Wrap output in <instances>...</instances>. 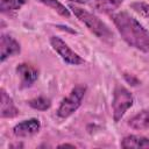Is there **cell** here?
<instances>
[{"instance_id":"cell-11","label":"cell","mask_w":149,"mask_h":149,"mask_svg":"<svg viewBox=\"0 0 149 149\" xmlns=\"http://www.w3.org/2000/svg\"><path fill=\"white\" fill-rule=\"evenodd\" d=\"M128 126L136 130H146L149 129V108L142 109L134 116L128 120Z\"/></svg>"},{"instance_id":"cell-16","label":"cell","mask_w":149,"mask_h":149,"mask_svg":"<svg viewBox=\"0 0 149 149\" xmlns=\"http://www.w3.org/2000/svg\"><path fill=\"white\" fill-rule=\"evenodd\" d=\"M130 8L143 17H149V3L144 1H135L130 3Z\"/></svg>"},{"instance_id":"cell-6","label":"cell","mask_w":149,"mask_h":149,"mask_svg":"<svg viewBox=\"0 0 149 149\" xmlns=\"http://www.w3.org/2000/svg\"><path fill=\"white\" fill-rule=\"evenodd\" d=\"M16 73L20 77V87L21 88H28L35 84V81L38 79V70L27 63H20L16 69Z\"/></svg>"},{"instance_id":"cell-20","label":"cell","mask_w":149,"mask_h":149,"mask_svg":"<svg viewBox=\"0 0 149 149\" xmlns=\"http://www.w3.org/2000/svg\"><path fill=\"white\" fill-rule=\"evenodd\" d=\"M68 1H71L74 3H86L87 2V0H68Z\"/></svg>"},{"instance_id":"cell-5","label":"cell","mask_w":149,"mask_h":149,"mask_svg":"<svg viewBox=\"0 0 149 149\" xmlns=\"http://www.w3.org/2000/svg\"><path fill=\"white\" fill-rule=\"evenodd\" d=\"M50 44H51L52 49L61 56V58L65 63H68L70 65H80V64L85 63L84 58H81L77 52L71 50V48L61 37L51 36L50 37Z\"/></svg>"},{"instance_id":"cell-9","label":"cell","mask_w":149,"mask_h":149,"mask_svg":"<svg viewBox=\"0 0 149 149\" xmlns=\"http://www.w3.org/2000/svg\"><path fill=\"white\" fill-rule=\"evenodd\" d=\"M20 114V111L16 108L12 97L5 91V88L0 90V116L2 119H12Z\"/></svg>"},{"instance_id":"cell-8","label":"cell","mask_w":149,"mask_h":149,"mask_svg":"<svg viewBox=\"0 0 149 149\" xmlns=\"http://www.w3.org/2000/svg\"><path fill=\"white\" fill-rule=\"evenodd\" d=\"M41 130V122L36 118L23 120L13 127V134L16 137H29Z\"/></svg>"},{"instance_id":"cell-15","label":"cell","mask_w":149,"mask_h":149,"mask_svg":"<svg viewBox=\"0 0 149 149\" xmlns=\"http://www.w3.org/2000/svg\"><path fill=\"white\" fill-rule=\"evenodd\" d=\"M28 105L37 111H47L51 107V100L47 97H36L30 100H28Z\"/></svg>"},{"instance_id":"cell-18","label":"cell","mask_w":149,"mask_h":149,"mask_svg":"<svg viewBox=\"0 0 149 149\" xmlns=\"http://www.w3.org/2000/svg\"><path fill=\"white\" fill-rule=\"evenodd\" d=\"M65 147H70V148H76L74 144H71V143H62L58 146V148H65Z\"/></svg>"},{"instance_id":"cell-17","label":"cell","mask_w":149,"mask_h":149,"mask_svg":"<svg viewBox=\"0 0 149 149\" xmlns=\"http://www.w3.org/2000/svg\"><path fill=\"white\" fill-rule=\"evenodd\" d=\"M123 78H125V80L129 84V85H132V86H137V85H140V80L134 76V74H129V73H123Z\"/></svg>"},{"instance_id":"cell-19","label":"cell","mask_w":149,"mask_h":149,"mask_svg":"<svg viewBox=\"0 0 149 149\" xmlns=\"http://www.w3.org/2000/svg\"><path fill=\"white\" fill-rule=\"evenodd\" d=\"M9 148H23L22 143H14V144H9Z\"/></svg>"},{"instance_id":"cell-7","label":"cell","mask_w":149,"mask_h":149,"mask_svg":"<svg viewBox=\"0 0 149 149\" xmlns=\"http://www.w3.org/2000/svg\"><path fill=\"white\" fill-rule=\"evenodd\" d=\"M21 45L20 43L7 34H1L0 36V61L5 62L7 58L20 54Z\"/></svg>"},{"instance_id":"cell-3","label":"cell","mask_w":149,"mask_h":149,"mask_svg":"<svg viewBox=\"0 0 149 149\" xmlns=\"http://www.w3.org/2000/svg\"><path fill=\"white\" fill-rule=\"evenodd\" d=\"M86 85L84 84H78L76 85L71 92L69 93V95H66L59 104L58 108H57V115L61 119H66L70 115H72L81 105V101L85 97L86 93Z\"/></svg>"},{"instance_id":"cell-2","label":"cell","mask_w":149,"mask_h":149,"mask_svg":"<svg viewBox=\"0 0 149 149\" xmlns=\"http://www.w3.org/2000/svg\"><path fill=\"white\" fill-rule=\"evenodd\" d=\"M69 8L72 10L74 16L81 23H84L86 26V28L91 33H93L97 37H99L100 40L106 41V42H109V41L113 40V37H114L113 31L97 15H94V14L87 12L86 9H83V8H80V7L76 6V5H70Z\"/></svg>"},{"instance_id":"cell-14","label":"cell","mask_w":149,"mask_h":149,"mask_svg":"<svg viewBox=\"0 0 149 149\" xmlns=\"http://www.w3.org/2000/svg\"><path fill=\"white\" fill-rule=\"evenodd\" d=\"M38 2L50 7L52 10H55L57 14H59L61 16H64V17H70V10L62 3L59 2L58 0H37Z\"/></svg>"},{"instance_id":"cell-12","label":"cell","mask_w":149,"mask_h":149,"mask_svg":"<svg viewBox=\"0 0 149 149\" xmlns=\"http://www.w3.org/2000/svg\"><path fill=\"white\" fill-rule=\"evenodd\" d=\"M27 0H0V12L8 16H14Z\"/></svg>"},{"instance_id":"cell-1","label":"cell","mask_w":149,"mask_h":149,"mask_svg":"<svg viewBox=\"0 0 149 149\" xmlns=\"http://www.w3.org/2000/svg\"><path fill=\"white\" fill-rule=\"evenodd\" d=\"M112 20L128 45L142 52H149V31L134 16L127 12H118L112 14Z\"/></svg>"},{"instance_id":"cell-13","label":"cell","mask_w":149,"mask_h":149,"mask_svg":"<svg viewBox=\"0 0 149 149\" xmlns=\"http://www.w3.org/2000/svg\"><path fill=\"white\" fill-rule=\"evenodd\" d=\"M123 2V0H93L94 7L101 13H112Z\"/></svg>"},{"instance_id":"cell-10","label":"cell","mask_w":149,"mask_h":149,"mask_svg":"<svg viewBox=\"0 0 149 149\" xmlns=\"http://www.w3.org/2000/svg\"><path fill=\"white\" fill-rule=\"evenodd\" d=\"M120 146L126 149H129V148L149 149V139L140 135H127L121 140Z\"/></svg>"},{"instance_id":"cell-4","label":"cell","mask_w":149,"mask_h":149,"mask_svg":"<svg viewBox=\"0 0 149 149\" xmlns=\"http://www.w3.org/2000/svg\"><path fill=\"white\" fill-rule=\"evenodd\" d=\"M134 98L132 93L123 86L116 85L113 91V100H112V109H113V120L119 122L125 113L133 106Z\"/></svg>"}]
</instances>
